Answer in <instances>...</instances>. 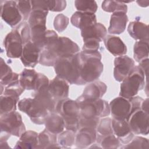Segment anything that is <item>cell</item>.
Segmentation results:
<instances>
[{
	"label": "cell",
	"instance_id": "17",
	"mask_svg": "<svg viewBox=\"0 0 149 149\" xmlns=\"http://www.w3.org/2000/svg\"><path fill=\"white\" fill-rule=\"evenodd\" d=\"M107 89V85L101 81H94L87 85L83 94L78 97L82 100H97L101 98Z\"/></svg>",
	"mask_w": 149,
	"mask_h": 149
},
{
	"label": "cell",
	"instance_id": "9",
	"mask_svg": "<svg viewBox=\"0 0 149 149\" xmlns=\"http://www.w3.org/2000/svg\"><path fill=\"white\" fill-rule=\"evenodd\" d=\"M127 121L134 134L147 135L149 132V114L141 108L131 112Z\"/></svg>",
	"mask_w": 149,
	"mask_h": 149
},
{
	"label": "cell",
	"instance_id": "38",
	"mask_svg": "<svg viewBox=\"0 0 149 149\" xmlns=\"http://www.w3.org/2000/svg\"><path fill=\"white\" fill-rule=\"evenodd\" d=\"M97 134L100 136H105L113 133L112 127V119L109 118H105L100 120L96 128Z\"/></svg>",
	"mask_w": 149,
	"mask_h": 149
},
{
	"label": "cell",
	"instance_id": "48",
	"mask_svg": "<svg viewBox=\"0 0 149 149\" xmlns=\"http://www.w3.org/2000/svg\"><path fill=\"white\" fill-rule=\"evenodd\" d=\"M148 58H146L141 62H139V65L138 66L142 70L143 72L146 79L147 80V76H148Z\"/></svg>",
	"mask_w": 149,
	"mask_h": 149
},
{
	"label": "cell",
	"instance_id": "22",
	"mask_svg": "<svg viewBox=\"0 0 149 149\" xmlns=\"http://www.w3.org/2000/svg\"><path fill=\"white\" fill-rule=\"evenodd\" d=\"M107 30L105 27L100 23L94 24L81 30V36L83 40L93 39L99 42L104 40L107 36Z\"/></svg>",
	"mask_w": 149,
	"mask_h": 149
},
{
	"label": "cell",
	"instance_id": "30",
	"mask_svg": "<svg viewBox=\"0 0 149 149\" xmlns=\"http://www.w3.org/2000/svg\"><path fill=\"white\" fill-rule=\"evenodd\" d=\"M19 99L8 95H1L0 115L9 113L16 110V104Z\"/></svg>",
	"mask_w": 149,
	"mask_h": 149
},
{
	"label": "cell",
	"instance_id": "33",
	"mask_svg": "<svg viewBox=\"0 0 149 149\" xmlns=\"http://www.w3.org/2000/svg\"><path fill=\"white\" fill-rule=\"evenodd\" d=\"M48 13V11L44 10H32L29 17V24L30 27L31 28L37 25L46 26L47 16Z\"/></svg>",
	"mask_w": 149,
	"mask_h": 149
},
{
	"label": "cell",
	"instance_id": "25",
	"mask_svg": "<svg viewBox=\"0 0 149 149\" xmlns=\"http://www.w3.org/2000/svg\"><path fill=\"white\" fill-rule=\"evenodd\" d=\"M33 96V98L41 102L49 112H55L57 101L50 94L48 90V86L34 91Z\"/></svg>",
	"mask_w": 149,
	"mask_h": 149
},
{
	"label": "cell",
	"instance_id": "44",
	"mask_svg": "<svg viewBox=\"0 0 149 149\" xmlns=\"http://www.w3.org/2000/svg\"><path fill=\"white\" fill-rule=\"evenodd\" d=\"M20 34L23 45L31 41V30L29 23L26 22L23 23Z\"/></svg>",
	"mask_w": 149,
	"mask_h": 149
},
{
	"label": "cell",
	"instance_id": "50",
	"mask_svg": "<svg viewBox=\"0 0 149 149\" xmlns=\"http://www.w3.org/2000/svg\"><path fill=\"white\" fill-rule=\"evenodd\" d=\"M136 2L138 5L142 7H147L148 6L149 1H137Z\"/></svg>",
	"mask_w": 149,
	"mask_h": 149
},
{
	"label": "cell",
	"instance_id": "46",
	"mask_svg": "<svg viewBox=\"0 0 149 149\" xmlns=\"http://www.w3.org/2000/svg\"><path fill=\"white\" fill-rule=\"evenodd\" d=\"M19 78L18 74L14 72H12L8 75L1 79V84L3 86L5 87L10 84L11 83L19 80Z\"/></svg>",
	"mask_w": 149,
	"mask_h": 149
},
{
	"label": "cell",
	"instance_id": "14",
	"mask_svg": "<svg viewBox=\"0 0 149 149\" xmlns=\"http://www.w3.org/2000/svg\"><path fill=\"white\" fill-rule=\"evenodd\" d=\"M112 127L113 134L118 139L120 143L126 144L134 137L128 122L125 119H112Z\"/></svg>",
	"mask_w": 149,
	"mask_h": 149
},
{
	"label": "cell",
	"instance_id": "39",
	"mask_svg": "<svg viewBox=\"0 0 149 149\" xmlns=\"http://www.w3.org/2000/svg\"><path fill=\"white\" fill-rule=\"evenodd\" d=\"M24 91V89L20 86L19 80L11 83L5 87L3 93L1 94L13 96L19 100V97Z\"/></svg>",
	"mask_w": 149,
	"mask_h": 149
},
{
	"label": "cell",
	"instance_id": "6",
	"mask_svg": "<svg viewBox=\"0 0 149 149\" xmlns=\"http://www.w3.org/2000/svg\"><path fill=\"white\" fill-rule=\"evenodd\" d=\"M19 109L26 113L31 122L37 125H42L51 113L36 98H26L18 102Z\"/></svg>",
	"mask_w": 149,
	"mask_h": 149
},
{
	"label": "cell",
	"instance_id": "37",
	"mask_svg": "<svg viewBox=\"0 0 149 149\" xmlns=\"http://www.w3.org/2000/svg\"><path fill=\"white\" fill-rule=\"evenodd\" d=\"M148 140L147 139L140 137L135 136L132 139V140L123 146H122V148H141V149H148Z\"/></svg>",
	"mask_w": 149,
	"mask_h": 149
},
{
	"label": "cell",
	"instance_id": "16",
	"mask_svg": "<svg viewBox=\"0 0 149 149\" xmlns=\"http://www.w3.org/2000/svg\"><path fill=\"white\" fill-rule=\"evenodd\" d=\"M69 88L68 83L57 76L49 82L48 86L50 94L57 102L68 97Z\"/></svg>",
	"mask_w": 149,
	"mask_h": 149
},
{
	"label": "cell",
	"instance_id": "4",
	"mask_svg": "<svg viewBox=\"0 0 149 149\" xmlns=\"http://www.w3.org/2000/svg\"><path fill=\"white\" fill-rule=\"evenodd\" d=\"M63 118L65 127L76 133L79 130V119L80 108L76 101L68 98L59 100L57 102L55 111Z\"/></svg>",
	"mask_w": 149,
	"mask_h": 149
},
{
	"label": "cell",
	"instance_id": "26",
	"mask_svg": "<svg viewBox=\"0 0 149 149\" xmlns=\"http://www.w3.org/2000/svg\"><path fill=\"white\" fill-rule=\"evenodd\" d=\"M38 76V73L34 69H24L20 74L19 81L24 90H34L37 82Z\"/></svg>",
	"mask_w": 149,
	"mask_h": 149
},
{
	"label": "cell",
	"instance_id": "23",
	"mask_svg": "<svg viewBox=\"0 0 149 149\" xmlns=\"http://www.w3.org/2000/svg\"><path fill=\"white\" fill-rule=\"evenodd\" d=\"M127 31L134 40L148 41V26L144 23L139 21L130 22L127 27Z\"/></svg>",
	"mask_w": 149,
	"mask_h": 149
},
{
	"label": "cell",
	"instance_id": "3",
	"mask_svg": "<svg viewBox=\"0 0 149 149\" xmlns=\"http://www.w3.org/2000/svg\"><path fill=\"white\" fill-rule=\"evenodd\" d=\"M54 68L57 76L70 84L79 85L78 53L70 56L59 58L55 62Z\"/></svg>",
	"mask_w": 149,
	"mask_h": 149
},
{
	"label": "cell",
	"instance_id": "42",
	"mask_svg": "<svg viewBox=\"0 0 149 149\" xmlns=\"http://www.w3.org/2000/svg\"><path fill=\"white\" fill-rule=\"evenodd\" d=\"M69 22V18L63 14H58L54 20V26L55 29L58 32L64 31Z\"/></svg>",
	"mask_w": 149,
	"mask_h": 149
},
{
	"label": "cell",
	"instance_id": "34",
	"mask_svg": "<svg viewBox=\"0 0 149 149\" xmlns=\"http://www.w3.org/2000/svg\"><path fill=\"white\" fill-rule=\"evenodd\" d=\"M101 7L103 10L107 12L114 13L116 12H123L126 13L127 11L126 4L122 2V1H104L102 2Z\"/></svg>",
	"mask_w": 149,
	"mask_h": 149
},
{
	"label": "cell",
	"instance_id": "2",
	"mask_svg": "<svg viewBox=\"0 0 149 149\" xmlns=\"http://www.w3.org/2000/svg\"><path fill=\"white\" fill-rule=\"evenodd\" d=\"M101 54L98 51H82L78 53L79 85L95 81L103 72Z\"/></svg>",
	"mask_w": 149,
	"mask_h": 149
},
{
	"label": "cell",
	"instance_id": "8",
	"mask_svg": "<svg viewBox=\"0 0 149 149\" xmlns=\"http://www.w3.org/2000/svg\"><path fill=\"white\" fill-rule=\"evenodd\" d=\"M1 132L16 137H20L26 131L21 115L15 111L1 115Z\"/></svg>",
	"mask_w": 149,
	"mask_h": 149
},
{
	"label": "cell",
	"instance_id": "45",
	"mask_svg": "<svg viewBox=\"0 0 149 149\" xmlns=\"http://www.w3.org/2000/svg\"><path fill=\"white\" fill-rule=\"evenodd\" d=\"M83 51H98L100 42L98 41L93 39H87L83 40Z\"/></svg>",
	"mask_w": 149,
	"mask_h": 149
},
{
	"label": "cell",
	"instance_id": "27",
	"mask_svg": "<svg viewBox=\"0 0 149 149\" xmlns=\"http://www.w3.org/2000/svg\"><path fill=\"white\" fill-rule=\"evenodd\" d=\"M45 129L49 132L58 134L64 130L65 123L62 117L56 112H51L45 122Z\"/></svg>",
	"mask_w": 149,
	"mask_h": 149
},
{
	"label": "cell",
	"instance_id": "20",
	"mask_svg": "<svg viewBox=\"0 0 149 149\" xmlns=\"http://www.w3.org/2000/svg\"><path fill=\"white\" fill-rule=\"evenodd\" d=\"M104 42L106 48L115 56H123L127 52L126 45L119 37L111 35L106 36L104 39Z\"/></svg>",
	"mask_w": 149,
	"mask_h": 149
},
{
	"label": "cell",
	"instance_id": "28",
	"mask_svg": "<svg viewBox=\"0 0 149 149\" xmlns=\"http://www.w3.org/2000/svg\"><path fill=\"white\" fill-rule=\"evenodd\" d=\"M61 148L58 144L56 134L52 133L46 129L38 134V148Z\"/></svg>",
	"mask_w": 149,
	"mask_h": 149
},
{
	"label": "cell",
	"instance_id": "5",
	"mask_svg": "<svg viewBox=\"0 0 149 149\" xmlns=\"http://www.w3.org/2000/svg\"><path fill=\"white\" fill-rule=\"evenodd\" d=\"M148 86L147 80L142 70L138 66H134L127 77L122 81L120 86L119 95L130 99L141 90L145 85Z\"/></svg>",
	"mask_w": 149,
	"mask_h": 149
},
{
	"label": "cell",
	"instance_id": "7",
	"mask_svg": "<svg viewBox=\"0 0 149 149\" xmlns=\"http://www.w3.org/2000/svg\"><path fill=\"white\" fill-rule=\"evenodd\" d=\"M80 108V116L85 118H103L110 113L109 104L105 100H82L77 98L76 100Z\"/></svg>",
	"mask_w": 149,
	"mask_h": 149
},
{
	"label": "cell",
	"instance_id": "24",
	"mask_svg": "<svg viewBox=\"0 0 149 149\" xmlns=\"http://www.w3.org/2000/svg\"><path fill=\"white\" fill-rule=\"evenodd\" d=\"M15 148H38V134L33 130L25 131L17 141Z\"/></svg>",
	"mask_w": 149,
	"mask_h": 149
},
{
	"label": "cell",
	"instance_id": "15",
	"mask_svg": "<svg viewBox=\"0 0 149 149\" xmlns=\"http://www.w3.org/2000/svg\"><path fill=\"white\" fill-rule=\"evenodd\" d=\"M41 50L31 41L23 45L20 60L27 68H34L39 62Z\"/></svg>",
	"mask_w": 149,
	"mask_h": 149
},
{
	"label": "cell",
	"instance_id": "36",
	"mask_svg": "<svg viewBox=\"0 0 149 149\" xmlns=\"http://www.w3.org/2000/svg\"><path fill=\"white\" fill-rule=\"evenodd\" d=\"M74 5L78 11L94 14L98 9L97 2L90 0H76Z\"/></svg>",
	"mask_w": 149,
	"mask_h": 149
},
{
	"label": "cell",
	"instance_id": "43",
	"mask_svg": "<svg viewBox=\"0 0 149 149\" xmlns=\"http://www.w3.org/2000/svg\"><path fill=\"white\" fill-rule=\"evenodd\" d=\"M48 10L52 12L63 11L66 7V1L64 0H47Z\"/></svg>",
	"mask_w": 149,
	"mask_h": 149
},
{
	"label": "cell",
	"instance_id": "19",
	"mask_svg": "<svg viewBox=\"0 0 149 149\" xmlns=\"http://www.w3.org/2000/svg\"><path fill=\"white\" fill-rule=\"evenodd\" d=\"M127 21L128 17L126 13L123 12L113 13L111 16L108 33L113 34L122 33L126 29Z\"/></svg>",
	"mask_w": 149,
	"mask_h": 149
},
{
	"label": "cell",
	"instance_id": "47",
	"mask_svg": "<svg viewBox=\"0 0 149 149\" xmlns=\"http://www.w3.org/2000/svg\"><path fill=\"white\" fill-rule=\"evenodd\" d=\"M1 79L13 72L12 69L4 62L2 58H1Z\"/></svg>",
	"mask_w": 149,
	"mask_h": 149
},
{
	"label": "cell",
	"instance_id": "1",
	"mask_svg": "<svg viewBox=\"0 0 149 149\" xmlns=\"http://www.w3.org/2000/svg\"><path fill=\"white\" fill-rule=\"evenodd\" d=\"M79 51L78 45L74 41L66 37H59L41 50L38 63L45 66H54L59 58L73 56Z\"/></svg>",
	"mask_w": 149,
	"mask_h": 149
},
{
	"label": "cell",
	"instance_id": "11",
	"mask_svg": "<svg viewBox=\"0 0 149 149\" xmlns=\"http://www.w3.org/2000/svg\"><path fill=\"white\" fill-rule=\"evenodd\" d=\"M4 45L8 57L10 58H20L23 44L20 34L17 30L11 31L6 36Z\"/></svg>",
	"mask_w": 149,
	"mask_h": 149
},
{
	"label": "cell",
	"instance_id": "10",
	"mask_svg": "<svg viewBox=\"0 0 149 149\" xmlns=\"http://www.w3.org/2000/svg\"><path fill=\"white\" fill-rule=\"evenodd\" d=\"M1 16L3 21L11 27H15L22 19L17 1H1Z\"/></svg>",
	"mask_w": 149,
	"mask_h": 149
},
{
	"label": "cell",
	"instance_id": "49",
	"mask_svg": "<svg viewBox=\"0 0 149 149\" xmlns=\"http://www.w3.org/2000/svg\"><path fill=\"white\" fill-rule=\"evenodd\" d=\"M141 109L145 112H148V98L143 100L141 105Z\"/></svg>",
	"mask_w": 149,
	"mask_h": 149
},
{
	"label": "cell",
	"instance_id": "41",
	"mask_svg": "<svg viewBox=\"0 0 149 149\" xmlns=\"http://www.w3.org/2000/svg\"><path fill=\"white\" fill-rule=\"evenodd\" d=\"M100 120V118H85L80 116L79 119V129L84 127L96 129Z\"/></svg>",
	"mask_w": 149,
	"mask_h": 149
},
{
	"label": "cell",
	"instance_id": "13",
	"mask_svg": "<svg viewBox=\"0 0 149 149\" xmlns=\"http://www.w3.org/2000/svg\"><path fill=\"white\" fill-rule=\"evenodd\" d=\"M134 67V62L126 55L117 56L114 60L113 77L119 82L122 81Z\"/></svg>",
	"mask_w": 149,
	"mask_h": 149
},
{
	"label": "cell",
	"instance_id": "21",
	"mask_svg": "<svg viewBox=\"0 0 149 149\" xmlns=\"http://www.w3.org/2000/svg\"><path fill=\"white\" fill-rule=\"evenodd\" d=\"M70 22L74 26L81 30L96 23L97 19L95 14L77 11L72 15Z\"/></svg>",
	"mask_w": 149,
	"mask_h": 149
},
{
	"label": "cell",
	"instance_id": "18",
	"mask_svg": "<svg viewBox=\"0 0 149 149\" xmlns=\"http://www.w3.org/2000/svg\"><path fill=\"white\" fill-rule=\"evenodd\" d=\"M75 138V144L80 148L88 147L94 143L97 139L95 129L84 127L79 129Z\"/></svg>",
	"mask_w": 149,
	"mask_h": 149
},
{
	"label": "cell",
	"instance_id": "31",
	"mask_svg": "<svg viewBox=\"0 0 149 149\" xmlns=\"http://www.w3.org/2000/svg\"><path fill=\"white\" fill-rule=\"evenodd\" d=\"M133 56L137 62L148 58V41H138L136 42L133 48Z\"/></svg>",
	"mask_w": 149,
	"mask_h": 149
},
{
	"label": "cell",
	"instance_id": "35",
	"mask_svg": "<svg viewBox=\"0 0 149 149\" xmlns=\"http://www.w3.org/2000/svg\"><path fill=\"white\" fill-rule=\"evenodd\" d=\"M75 132L66 130L63 131L57 136V140L58 144L61 148H69L72 147L75 143Z\"/></svg>",
	"mask_w": 149,
	"mask_h": 149
},
{
	"label": "cell",
	"instance_id": "29",
	"mask_svg": "<svg viewBox=\"0 0 149 149\" xmlns=\"http://www.w3.org/2000/svg\"><path fill=\"white\" fill-rule=\"evenodd\" d=\"M31 41L41 51L45 46L46 26L37 25L30 28Z\"/></svg>",
	"mask_w": 149,
	"mask_h": 149
},
{
	"label": "cell",
	"instance_id": "12",
	"mask_svg": "<svg viewBox=\"0 0 149 149\" xmlns=\"http://www.w3.org/2000/svg\"><path fill=\"white\" fill-rule=\"evenodd\" d=\"M110 112L114 119H127L132 112V103L130 99L118 97L109 104Z\"/></svg>",
	"mask_w": 149,
	"mask_h": 149
},
{
	"label": "cell",
	"instance_id": "40",
	"mask_svg": "<svg viewBox=\"0 0 149 149\" xmlns=\"http://www.w3.org/2000/svg\"><path fill=\"white\" fill-rule=\"evenodd\" d=\"M17 6L23 20H27L32 10L31 1H17Z\"/></svg>",
	"mask_w": 149,
	"mask_h": 149
},
{
	"label": "cell",
	"instance_id": "32",
	"mask_svg": "<svg viewBox=\"0 0 149 149\" xmlns=\"http://www.w3.org/2000/svg\"><path fill=\"white\" fill-rule=\"evenodd\" d=\"M96 140L102 148H117L120 144V141L113 134H109L105 136H100L97 134Z\"/></svg>",
	"mask_w": 149,
	"mask_h": 149
}]
</instances>
